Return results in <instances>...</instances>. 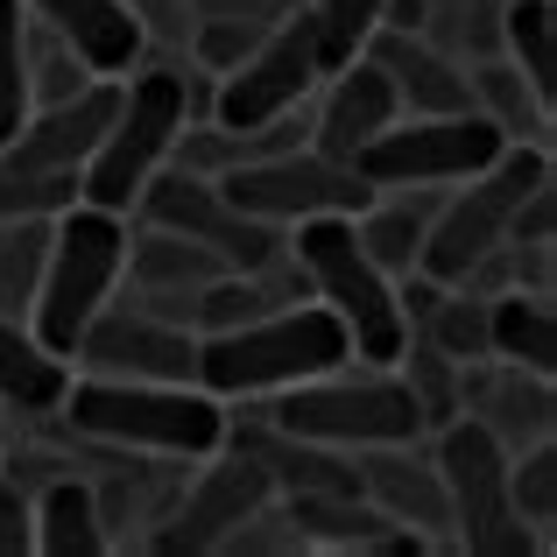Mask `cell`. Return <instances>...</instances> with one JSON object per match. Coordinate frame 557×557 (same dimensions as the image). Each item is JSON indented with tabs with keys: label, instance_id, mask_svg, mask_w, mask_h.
Masks as SVG:
<instances>
[{
	"label": "cell",
	"instance_id": "obj_2",
	"mask_svg": "<svg viewBox=\"0 0 557 557\" xmlns=\"http://www.w3.org/2000/svg\"><path fill=\"white\" fill-rule=\"evenodd\" d=\"M57 417L78 437L141 459H212L226 445V403L205 395L198 381H113L85 374L64 388Z\"/></svg>",
	"mask_w": 557,
	"mask_h": 557
},
{
	"label": "cell",
	"instance_id": "obj_18",
	"mask_svg": "<svg viewBox=\"0 0 557 557\" xmlns=\"http://www.w3.org/2000/svg\"><path fill=\"white\" fill-rule=\"evenodd\" d=\"M360 57L381 64V78L395 85V107H403V113H466V107H473L466 64L445 50V42H431L423 28H388V22H381Z\"/></svg>",
	"mask_w": 557,
	"mask_h": 557
},
{
	"label": "cell",
	"instance_id": "obj_16",
	"mask_svg": "<svg viewBox=\"0 0 557 557\" xmlns=\"http://www.w3.org/2000/svg\"><path fill=\"white\" fill-rule=\"evenodd\" d=\"M360 494L381 508L388 522H403L423 550H445L451 544V502H445V480H437V459H417V445H368L354 466Z\"/></svg>",
	"mask_w": 557,
	"mask_h": 557
},
{
	"label": "cell",
	"instance_id": "obj_9",
	"mask_svg": "<svg viewBox=\"0 0 557 557\" xmlns=\"http://www.w3.org/2000/svg\"><path fill=\"white\" fill-rule=\"evenodd\" d=\"M508 149V135L480 107L466 113H395L388 127L354 156V170L374 190H445L487 170Z\"/></svg>",
	"mask_w": 557,
	"mask_h": 557
},
{
	"label": "cell",
	"instance_id": "obj_34",
	"mask_svg": "<svg viewBox=\"0 0 557 557\" xmlns=\"http://www.w3.org/2000/svg\"><path fill=\"white\" fill-rule=\"evenodd\" d=\"M36 550V494L22 487V473H0V557Z\"/></svg>",
	"mask_w": 557,
	"mask_h": 557
},
{
	"label": "cell",
	"instance_id": "obj_35",
	"mask_svg": "<svg viewBox=\"0 0 557 557\" xmlns=\"http://www.w3.org/2000/svg\"><path fill=\"white\" fill-rule=\"evenodd\" d=\"M557 233V184H530V198L516 205V219H508V240H550Z\"/></svg>",
	"mask_w": 557,
	"mask_h": 557
},
{
	"label": "cell",
	"instance_id": "obj_1",
	"mask_svg": "<svg viewBox=\"0 0 557 557\" xmlns=\"http://www.w3.org/2000/svg\"><path fill=\"white\" fill-rule=\"evenodd\" d=\"M346 360H354L346 325L311 297V304H275V311L247 318V325H226V332H198L190 381L205 395H219V403H261V395L318 381V374L346 368Z\"/></svg>",
	"mask_w": 557,
	"mask_h": 557
},
{
	"label": "cell",
	"instance_id": "obj_17",
	"mask_svg": "<svg viewBox=\"0 0 557 557\" xmlns=\"http://www.w3.org/2000/svg\"><path fill=\"white\" fill-rule=\"evenodd\" d=\"M459 417L487 423L508 451L536 445V437L557 431V395H550V374H530V368H508V360H473L459 368Z\"/></svg>",
	"mask_w": 557,
	"mask_h": 557
},
{
	"label": "cell",
	"instance_id": "obj_27",
	"mask_svg": "<svg viewBox=\"0 0 557 557\" xmlns=\"http://www.w3.org/2000/svg\"><path fill=\"white\" fill-rule=\"evenodd\" d=\"M502 57L557 107V0H502Z\"/></svg>",
	"mask_w": 557,
	"mask_h": 557
},
{
	"label": "cell",
	"instance_id": "obj_20",
	"mask_svg": "<svg viewBox=\"0 0 557 557\" xmlns=\"http://www.w3.org/2000/svg\"><path fill=\"white\" fill-rule=\"evenodd\" d=\"M325 107H318V127H311V149L318 156H332V163H354L360 149L381 135V127L395 121V85L381 78V64L374 57H354V64H339V71H325Z\"/></svg>",
	"mask_w": 557,
	"mask_h": 557
},
{
	"label": "cell",
	"instance_id": "obj_8",
	"mask_svg": "<svg viewBox=\"0 0 557 557\" xmlns=\"http://www.w3.org/2000/svg\"><path fill=\"white\" fill-rule=\"evenodd\" d=\"M550 177V149H530V141H508L502 156H494L487 170H473L466 177L459 198H445L431 212V233H423V255H417V275H431V283H466V275L480 269V261L494 255V247L508 240V219H516V205L530 198V184Z\"/></svg>",
	"mask_w": 557,
	"mask_h": 557
},
{
	"label": "cell",
	"instance_id": "obj_31",
	"mask_svg": "<svg viewBox=\"0 0 557 557\" xmlns=\"http://www.w3.org/2000/svg\"><path fill=\"white\" fill-rule=\"evenodd\" d=\"M28 121V8L0 0V141Z\"/></svg>",
	"mask_w": 557,
	"mask_h": 557
},
{
	"label": "cell",
	"instance_id": "obj_32",
	"mask_svg": "<svg viewBox=\"0 0 557 557\" xmlns=\"http://www.w3.org/2000/svg\"><path fill=\"white\" fill-rule=\"evenodd\" d=\"M64 205H78V177H64V170H22L0 156V219H57Z\"/></svg>",
	"mask_w": 557,
	"mask_h": 557
},
{
	"label": "cell",
	"instance_id": "obj_5",
	"mask_svg": "<svg viewBox=\"0 0 557 557\" xmlns=\"http://www.w3.org/2000/svg\"><path fill=\"white\" fill-rule=\"evenodd\" d=\"M184 121H190V71L135 64V78H121V107H113L107 135L78 170V198L107 205V212H135L141 184L170 163V141Z\"/></svg>",
	"mask_w": 557,
	"mask_h": 557
},
{
	"label": "cell",
	"instance_id": "obj_3",
	"mask_svg": "<svg viewBox=\"0 0 557 557\" xmlns=\"http://www.w3.org/2000/svg\"><path fill=\"white\" fill-rule=\"evenodd\" d=\"M289 261H297L304 289L346 325L360 368H395V354H403V339H409V311H403L395 275H381L368 261V247H360V233H354V212L297 219V226H289Z\"/></svg>",
	"mask_w": 557,
	"mask_h": 557
},
{
	"label": "cell",
	"instance_id": "obj_10",
	"mask_svg": "<svg viewBox=\"0 0 557 557\" xmlns=\"http://www.w3.org/2000/svg\"><path fill=\"white\" fill-rule=\"evenodd\" d=\"M318 78H325V64H318L311 8H304V0H289V8L275 14L269 28H261L255 50H247L233 71H219L212 121L226 127L233 141H247L255 127H269V121H283V113H297L304 99L318 92Z\"/></svg>",
	"mask_w": 557,
	"mask_h": 557
},
{
	"label": "cell",
	"instance_id": "obj_6",
	"mask_svg": "<svg viewBox=\"0 0 557 557\" xmlns=\"http://www.w3.org/2000/svg\"><path fill=\"white\" fill-rule=\"evenodd\" d=\"M261 417L283 423V431L311 437V445H332V451H368V445H417L431 423H423L417 395L395 368H368V374H318V381H297V388L269 395Z\"/></svg>",
	"mask_w": 557,
	"mask_h": 557
},
{
	"label": "cell",
	"instance_id": "obj_14",
	"mask_svg": "<svg viewBox=\"0 0 557 557\" xmlns=\"http://www.w3.org/2000/svg\"><path fill=\"white\" fill-rule=\"evenodd\" d=\"M261 502H275V480L261 473V459H247L240 445H219L212 466L177 487V502H170L163 530L149 536V550H219V536L233 522H247Z\"/></svg>",
	"mask_w": 557,
	"mask_h": 557
},
{
	"label": "cell",
	"instance_id": "obj_36",
	"mask_svg": "<svg viewBox=\"0 0 557 557\" xmlns=\"http://www.w3.org/2000/svg\"><path fill=\"white\" fill-rule=\"evenodd\" d=\"M184 8H190V22H261L269 28L289 0H184Z\"/></svg>",
	"mask_w": 557,
	"mask_h": 557
},
{
	"label": "cell",
	"instance_id": "obj_25",
	"mask_svg": "<svg viewBox=\"0 0 557 557\" xmlns=\"http://www.w3.org/2000/svg\"><path fill=\"white\" fill-rule=\"evenodd\" d=\"M487 360L557 374V311H550L544 289H502V297H487Z\"/></svg>",
	"mask_w": 557,
	"mask_h": 557
},
{
	"label": "cell",
	"instance_id": "obj_19",
	"mask_svg": "<svg viewBox=\"0 0 557 557\" xmlns=\"http://www.w3.org/2000/svg\"><path fill=\"white\" fill-rule=\"evenodd\" d=\"M28 22H42L57 42L85 57L92 78H127V71L149 57V36L127 14V0H22Z\"/></svg>",
	"mask_w": 557,
	"mask_h": 557
},
{
	"label": "cell",
	"instance_id": "obj_23",
	"mask_svg": "<svg viewBox=\"0 0 557 557\" xmlns=\"http://www.w3.org/2000/svg\"><path fill=\"white\" fill-rule=\"evenodd\" d=\"M431 212L437 205L423 190H374L368 205L354 212V233L368 247V261L381 275H417V255H423V233H431Z\"/></svg>",
	"mask_w": 557,
	"mask_h": 557
},
{
	"label": "cell",
	"instance_id": "obj_33",
	"mask_svg": "<svg viewBox=\"0 0 557 557\" xmlns=\"http://www.w3.org/2000/svg\"><path fill=\"white\" fill-rule=\"evenodd\" d=\"M261 42V22H190V57L205 71H233Z\"/></svg>",
	"mask_w": 557,
	"mask_h": 557
},
{
	"label": "cell",
	"instance_id": "obj_13",
	"mask_svg": "<svg viewBox=\"0 0 557 557\" xmlns=\"http://www.w3.org/2000/svg\"><path fill=\"white\" fill-rule=\"evenodd\" d=\"M85 374H113V381H190L198 368V332L190 325H170V318L141 311V304L113 297L92 325L78 332L71 346Z\"/></svg>",
	"mask_w": 557,
	"mask_h": 557
},
{
	"label": "cell",
	"instance_id": "obj_24",
	"mask_svg": "<svg viewBox=\"0 0 557 557\" xmlns=\"http://www.w3.org/2000/svg\"><path fill=\"white\" fill-rule=\"evenodd\" d=\"M36 550L42 557H107V516H99V487L71 473H50L36 487Z\"/></svg>",
	"mask_w": 557,
	"mask_h": 557
},
{
	"label": "cell",
	"instance_id": "obj_7",
	"mask_svg": "<svg viewBox=\"0 0 557 557\" xmlns=\"http://www.w3.org/2000/svg\"><path fill=\"white\" fill-rule=\"evenodd\" d=\"M437 480L451 502V544L473 557H530L544 550V536L516 516L508 502V445L473 417H445L437 423Z\"/></svg>",
	"mask_w": 557,
	"mask_h": 557
},
{
	"label": "cell",
	"instance_id": "obj_30",
	"mask_svg": "<svg viewBox=\"0 0 557 557\" xmlns=\"http://www.w3.org/2000/svg\"><path fill=\"white\" fill-rule=\"evenodd\" d=\"M508 502H516V516L530 522L536 536L557 522V445H550V437L508 451Z\"/></svg>",
	"mask_w": 557,
	"mask_h": 557
},
{
	"label": "cell",
	"instance_id": "obj_12",
	"mask_svg": "<svg viewBox=\"0 0 557 557\" xmlns=\"http://www.w3.org/2000/svg\"><path fill=\"white\" fill-rule=\"evenodd\" d=\"M219 190H226L240 212L269 219V226H297V219L318 212H360L374 198V184L360 177L354 163H332L311 141L304 149H269V156H240L233 170H219Z\"/></svg>",
	"mask_w": 557,
	"mask_h": 557
},
{
	"label": "cell",
	"instance_id": "obj_4",
	"mask_svg": "<svg viewBox=\"0 0 557 557\" xmlns=\"http://www.w3.org/2000/svg\"><path fill=\"white\" fill-rule=\"evenodd\" d=\"M121 261H127V212L78 198L50 219V255H42V283H36V304H28V325L50 354L71 360L78 332L121 289Z\"/></svg>",
	"mask_w": 557,
	"mask_h": 557
},
{
	"label": "cell",
	"instance_id": "obj_26",
	"mask_svg": "<svg viewBox=\"0 0 557 557\" xmlns=\"http://www.w3.org/2000/svg\"><path fill=\"white\" fill-rule=\"evenodd\" d=\"M466 85H473V107L487 113L494 127H502L508 141H530V149H550V99H536V85L522 78L508 57H473V71H466Z\"/></svg>",
	"mask_w": 557,
	"mask_h": 557
},
{
	"label": "cell",
	"instance_id": "obj_21",
	"mask_svg": "<svg viewBox=\"0 0 557 557\" xmlns=\"http://www.w3.org/2000/svg\"><path fill=\"white\" fill-rule=\"evenodd\" d=\"M283 516L297 522L304 550H423L403 522H388L360 487L339 494H283Z\"/></svg>",
	"mask_w": 557,
	"mask_h": 557
},
{
	"label": "cell",
	"instance_id": "obj_15",
	"mask_svg": "<svg viewBox=\"0 0 557 557\" xmlns=\"http://www.w3.org/2000/svg\"><path fill=\"white\" fill-rule=\"evenodd\" d=\"M113 107H121V78H92L71 99H42V107H28V121L14 127V141H0V156L22 163V170H64V177H78L85 156L107 135Z\"/></svg>",
	"mask_w": 557,
	"mask_h": 557
},
{
	"label": "cell",
	"instance_id": "obj_22",
	"mask_svg": "<svg viewBox=\"0 0 557 557\" xmlns=\"http://www.w3.org/2000/svg\"><path fill=\"white\" fill-rule=\"evenodd\" d=\"M64 388H71V360L50 354L28 318L0 311V409H14V417H57Z\"/></svg>",
	"mask_w": 557,
	"mask_h": 557
},
{
	"label": "cell",
	"instance_id": "obj_11",
	"mask_svg": "<svg viewBox=\"0 0 557 557\" xmlns=\"http://www.w3.org/2000/svg\"><path fill=\"white\" fill-rule=\"evenodd\" d=\"M135 219L141 226H170L184 240H198L205 255H219L226 269H275L289 255V233L269 226V219L240 212V205L219 190V177H190V170L163 163L135 198Z\"/></svg>",
	"mask_w": 557,
	"mask_h": 557
},
{
	"label": "cell",
	"instance_id": "obj_29",
	"mask_svg": "<svg viewBox=\"0 0 557 557\" xmlns=\"http://www.w3.org/2000/svg\"><path fill=\"white\" fill-rule=\"evenodd\" d=\"M311 8V36H318V64L339 71L368 50V36L388 22V0H304Z\"/></svg>",
	"mask_w": 557,
	"mask_h": 557
},
{
	"label": "cell",
	"instance_id": "obj_28",
	"mask_svg": "<svg viewBox=\"0 0 557 557\" xmlns=\"http://www.w3.org/2000/svg\"><path fill=\"white\" fill-rule=\"evenodd\" d=\"M50 255V219H0V311L28 318Z\"/></svg>",
	"mask_w": 557,
	"mask_h": 557
}]
</instances>
